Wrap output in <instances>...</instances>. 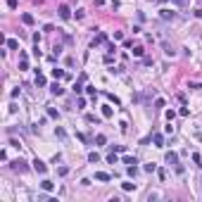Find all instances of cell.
Segmentation results:
<instances>
[{
	"label": "cell",
	"mask_w": 202,
	"mask_h": 202,
	"mask_svg": "<svg viewBox=\"0 0 202 202\" xmlns=\"http://www.w3.org/2000/svg\"><path fill=\"white\" fill-rule=\"evenodd\" d=\"M12 169H14V171H19V174H24V171H26L29 167H26V162L19 157V159H14V162H12Z\"/></svg>",
	"instance_id": "1"
},
{
	"label": "cell",
	"mask_w": 202,
	"mask_h": 202,
	"mask_svg": "<svg viewBox=\"0 0 202 202\" xmlns=\"http://www.w3.org/2000/svg\"><path fill=\"white\" fill-rule=\"evenodd\" d=\"M34 169L38 171V174H45V171H48V167H45V162H40V159H34Z\"/></svg>",
	"instance_id": "2"
},
{
	"label": "cell",
	"mask_w": 202,
	"mask_h": 202,
	"mask_svg": "<svg viewBox=\"0 0 202 202\" xmlns=\"http://www.w3.org/2000/svg\"><path fill=\"white\" fill-rule=\"evenodd\" d=\"M57 12H60V17H62V19H69V17H71V10H69L67 5H60V10H57Z\"/></svg>",
	"instance_id": "3"
},
{
	"label": "cell",
	"mask_w": 202,
	"mask_h": 202,
	"mask_svg": "<svg viewBox=\"0 0 202 202\" xmlns=\"http://www.w3.org/2000/svg\"><path fill=\"white\" fill-rule=\"evenodd\" d=\"M164 159H167V164H178V155H176V152H167Z\"/></svg>",
	"instance_id": "4"
},
{
	"label": "cell",
	"mask_w": 202,
	"mask_h": 202,
	"mask_svg": "<svg viewBox=\"0 0 202 202\" xmlns=\"http://www.w3.org/2000/svg\"><path fill=\"white\" fill-rule=\"evenodd\" d=\"M50 93H52V95H62V93H64V88H62L60 83H52V86H50Z\"/></svg>",
	"instance_id": "5"
},
{
	"label": "cell",
	"mask_w": 202,
	"mask_h": 202,
	"mask_svg": "<svg viewBox=\"0 0 202 202\" xmlns=\"http://www.w3.org/2000/svg\"><path fill=\"white\" fill-rule=\"evenodd\" d=\"M40 188H43V190H45V193H50V190H52V188H55V183H52V181H48V178H45V181H43V183H40Z\"/></svg>",
	"instance_id": "6"
},
{
	"label": "cell",
	"mask_w": 202,
	"mask_h": 202,
	"mask_svg": "<svg viewBox=\"0 0 202 202\" xmlns=\"http://www.w3.org/2000/svg\"><path fill=\"white\" fill-rule=\"evenodd\" d=\"M19 69H22V71L29 69V62H26V55H24V52H22V57H19Z\"/></svg>",
	"instance_id": "7"
},
{
	"label": "cell",
	"mask_w": 202,
	"mask_h": 202,
	"mask_svg": "<svg viewBox=\"0 0 202 202\" xmlns=\"http://www.w3.org/2000/svg\"><path fill=\"white\" fill-rule=\"evenodd\" d=\"M55 135H57L60 140H67V131H64L62 126H57V129H55Z\"/></svg>",
	"instance_id": "8"
},
{
	"label": "cell",
	"mask_w": 202,
	"mask_h": 202,
	"mask_svg": "<svg viewBox=\"0 0 202 202\" xmlns=\"http://www.w3.org/2000/svg\"><path fill=\"white\" fill-rule=\"evenodd\" d=\"M105 40H107V36H105V34H98L95 38H93V48H95V45H100V43H105Z\"/></svg>",
	"instance_id": "9"
},
{
	"label": "cell",
	"mask_w": 202,
	"mask_h": 202,
	"mask_svg": "<svg viewBox=\"0 0 202 202\" xmlns=\"http://www.w3.org/2000/svg\"><path fill=\"white\" fill-rule=\"evenodd\" d=\"M36 86H38V88H43V86H45V76H43L40 71L36 74Z\"/></svg>",
	"instance_id": "10"
},
{
	"label": "cell",
	"mask_w": 202,
	"mask_h": 202,
	"mask_svg": "<svg viewBox=\"0 0 202 202\" xmlns=\"http://www.w3.org/2000/svg\"><path fill=\"white\" fill-rule=\"evenodd\" d=\"M121 162H124V164H129V167H133V164H138V159H135V157H131V155H126V157H124Z\"/></svg>",
	"instance_id": "11"
},
{
	"label": "cell",
	"mask_w": 202,
	"mask_h": 202,
	"mask_svg": "<svg viewBox=\"0 0 202 202\" xmlns=\"http://www.w3.org/2000/svg\"><path fill=\"white\" fill-rule=\"evenodd\" d=\"M155 145H157V147L164 145V135H162V133H155Z\"/></svg>",
	"instance_id": "12"
},
{
	"label": "cell",
	"mask_w": 202,
	"mask_h": 202,
	"mask_svg": "<svg viewBox=\"0 0 202 202\" xmlns=\"http://www.w3.org/2000/svg\"><path fill=\"white\" fill-rule=\"evenodd\" d=\"M159 14H162V19H174V17H176V14L171 12V10H162Z\"/></svg>",
	"instance_id": "13"
},
{
	"label": "cell",
	"mask_w": 202,
	"mask_h": 202,
	"mask_svg": "<svg viewBox=\"0 0 202 202\" xmlns=\"http://www.w3.org/2000/svg\"><path fill=\"white\" fill-rule=\"evenodd\" d=\"M95 178L105 183V181H109V174H105V171H98V174H95Z\"/></svg>",
	"instance_id": "14"
},
{
	"label": "cell",
	"mask_w": 202,
	"mask_h": 202,
	"mask_svg": "<svg viewBox=\"0 0 202 202\" xmlns=\"http://www.w3.org/2000/svg\"><path fill=\"white\" fill-rule=\"evenodd\" d=\"M22 22H24L26 26H31V24H34V17H31V14H22Z\"/></svg>",
	"instance_id": "15"
},
{
	"label": "cell",
	"mask_w": 202,
	"mask_h": 202,
	"mask_svg": "<svg viewBox=\"0 0 202 202\" xmlns=\"http://www.w3.org/2000/svg\"><path fill=\"white\" fill-rule=\"evenodd\" d=\"M102 117H105V119H109V117H112V107H109V105H105V107H102Z\"/></svg>",
	"instance_id": "16"
},
{
	"label": "cell",
	"mask_w": 202,
	"mask_h": 202,
	"mask_svg": "<svg viewBox=\"0 0 202 202\" xmlns=\"http://www.w3.org/2000/svg\"><path fill=\"white\" fill-rule=\"evenodd\" d=\"M88 162L98 164V162H100V155H98V152H91V155H88Z\"/></svg>",
	"instance_id": "17"
},
{
	"label": "cell",
	"mask_w": 202,
	"mask_h": 202,
	"mask_svg": "<svg viewBox=\"0 0 202 202\" xmlns=\"http://www.w3.org/2000/svg\"><path fill=\"white\" fill-rule=\"evenodd\" d=\"M7 48H10V50H17V48H19V43H17L14 38H10V40H7Z\"/></svg>",
	"instance_id": "18"
},
{
	"label": "cell",
	"mask_w": 202,
	"mask_h": 202,
	"mask_svg": "<svg viewBox=\"0 0 202 202\" xmlns=\"http://www.w3.org/2000/svg\"><path fill=\"white\" fill-rule=\"evenodd\" d=\"M48 117H50V119H57L60 114H57V109H55V107H48Z\"/></svg>",
	"instance_id": "19"
},
{
	"label": "cell",
	"mask_w": 202,
	"mask_h": 202,
	"mask_svg": "<svg viewBox=\"0 0 202 202\" xmlns=\"http://www.w3.org/2000/svg\"><path fill=\"white\" fill-rule=\"evenodd\" d=\"M164 52H167V55H171V57H174V55H176V50H174V48H171V45H169V43H164Z\"/></svg>",
	"instance_id": "20"
},
{
	"label": "cell",
	"mask_w": 202,
	"mask_h": 202,
	"mask_svg": "<svg viewBox=\"0 0 202 202\" xmlns=\"http://www.w3.org/2000/svg\"><path fill=\"white\" fill-rule=\"evenodd\" d=\"M62 76H64L62 69H52V79H62Z\"/></svg>",
	"instance_id": "21"
},
{
	"label": "cell",
	"mask_w": 202,
	"mask_h": 202,
	"mask_svg": "<svg viewBox=\"0 0 202 202\" xmlns=\"http://www.w3.org/2000/svg\"><path fill=\"white\" fill-rule=\"evenodd\" d=\"M95 143H98V145H105V143H107V138H105V135H95Z\"/></svg>",
	"instance_id": "22"
},
{
	"label": "cell",
	"mask_w": 202,
	"mask_h": 202,
	"mask_svg": "<svg viewBox=\"0 0 202 202\" xmlns=\"http://www.w3.org/2000/svg\"><path fill=\"white\" fill-rule=\"evenodd\" d=\"M124 190H135V183H121Z\"/></svg>",
	"instance_id": "23"
},
{
	"label": "cell",
	"mask_w": 202,
	"mask_h": 202,
	"mask_svg": "<svg viewBox=\"0 0 202 202\" xmlns=\"http://www.w3.org/2000/svg\"><path fill=\"white\" fill-rule=\"evenodd\" d=\"M145 171H147V174H152V171H157V167H155V164H145Z\"/></svg>",
	"instance_id": "24"
},
{
	"label": "cell",
	"mask_w": 202,
	"mask_h": 202,
	"mask_svg": "<svg viewBox=\"0 0 202 202\" xmlns=\"http://www.w3.org/2000/svg\"><path fill=\"white\" fill-rule=\"evenodd\" d=\"M57 174H60V176H67L69 169H67V167H60V169H57Z\"/></svg>",
	"instance_id": "25"
},
{
	"label": "cell",
	"mask_w": 202,
	"mask_h": 202,
	"mask_svg": "<svg viewBox=\"0 0 202 202\" xmlns=\"http://www.w3.org/2000/svg\"><path fill=\"white\" fill-rule=\"evenodd\" d=\"M114 50H117V48H114L112 43H107V55H114Z\"/></svg>",
	"instance_id": "26"
},
{
	"label": "cell",
	"mask_w": 202,
	"mask_h": 202,
	"mask_svg": "<svg viewBox=\"0 0 202 202\" xmlns=\"http://www.w3.org/2000/svg\"><path fill=\"white\" fill-rule=\"evenodd\" d=\"M157 176H159V178L164 181V178H167V171H164V169H157Z\"/></svg>",
	"instance_id": "27"
},
{
	"label": "cell",
	"mask_w": 202,
	"mask_h": 202,
	"mask_svg": "<svg viewBox=\"0 0 202 202\" xmlns=\"http://www.w3.org/2000/svg\"><path fill=\"white\" fill-rule=\"evenodd\" d=\"M7 7L10 10H17V0H7Z\"/></svg>",
	"instance_id": "28"
},
{
	"label": "cell",
	"mask_w": 202,
	"mask_h": 202,
	"mask_svg": "<svg viewBox=\"0 0 202 202\" xmlns=\"http://www.w3.org/2000/svg\"><path fill=\"white\" fill-rule=\"evenodd\" d=\"M133 55H135V57H140V55H143V48H140V45H138V48H133Z\"/></svg>",
	"instance_id": "29"
},
{
	"label": "cell",
	"mask_w": 202,
	"mask_h": 202,
	"mask_svg": "<svg viewBox=\"0 0 202 202\" xmlns=\"http://www.w3.org/2000/svg\"><path fill=\"white\" fill-rule=\"evenodd\" d=\"M135 174H138V169H135V164H133V167H129V176H135Z\"/></svg>",
	"instance_id": "30"
},
{
	"label": "cell",
	"mask_w": 202,
	"mask_h": 202,
	"mask_svg": "<svg viewBox=\"0 0 202 202\" xmlns=\"http://www.w3.org/2000/svg\"><path fill=\"white\" fill-rule=\"evenodd\" d=\"M174 5H186V0H171Z\"/></svg>",
	"instance_id": "31"
}]
</instances>
